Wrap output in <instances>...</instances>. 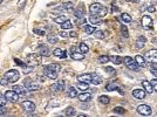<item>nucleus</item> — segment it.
<instances>
[{"mask_svg": "<svg viewBox=\"0 0 157 117\" xmlns=\"http://www.w3.org/2000/svg\"><path fill=\"white\" fill-rule=\"evenodd\" d=\"M14 62H15V63H16L18 66L22 67V68H24V67L26 66V63H25V62H22V61H21V60H19V59H14Z\"/></svg>", "mask_w": 157, "mask_h": 117, "instance_id": "nucleus-49", "label": "nucleus"}, {"mask_svg": "<svg viewBox=\"0 0 157 117\" xmlns=\"http://www.w3.org/2000/svg\"><path fill=\"white\" fill-rule=\"evenodd\" d=\"M142 26L144 29H153V26H154V21L153 19L149 16V15H143L142 16Z\"/></svg>", "mask_w": 157, "mask_h": 117, "instance_id": "nucleus-9", "label": "nucleus"}, {"mask_svg": "<svg viewBox=\"0 0 157 117\" xmlns=\"http://www.w3.org/2000/svg\"><path fill=\"white\" fill-rule=\"evenodd\" d=\"M115 65H121L122 63V61H123V59L122 57H120V56H111V57H109Z\"/></svg>", "mask_w": 157, "mask_h": 117, "instance_id": "nucleus-39", "label": "nucleus"}, {"mask_svg": "<svg viewBox=\"0 0 157 117\" xmlns=\"http://www.w3.org/2000/svg\"><path fill=\"white\" fill-rule=\"evenodd\" d=\"M68 96H69L71 99L78 97V93H76V90H75L74 87H69V88H68Z\"/></svg>", "mask_w": 157, "mask_h": 117, "instance_id": "nucleus-32", "label": "nucleus"}, {"mask_svg": "<svg viewBox=\"0 0 157 117\" xmlns=\"http://www.w3.org/2000/svg\"><path fill=\"white\" fill-rule=\"evenodd\" d=\"M9 82H8V80L2 75V76H0V86H4V87H6L7 84H8Z\"/></svg>", "mask_w": 157, "mask_h": 117, "instance_id": "nucleus-46", "label": "nucleus"}, {"mask_svg": "<svg viewBox=\"0 0 157 117\" xmlns=\"http://www.w3.org/2000/svg\"><path fill=\"white\" fill-rule=\"evenodd\" d=\"M68 19H67V16H65V15H58L56 18H54V21L56 22V23H64L65 21H67Z\"/></svg>", "mask_w": 157, "mask_h": 117, "instance_id": "nucleus-33", "label": "nucleus"}, {"mask_svg": "<svg viewBox=\"0 0 157 117\" xmlns=\"http://www.w3.org/2000/svg\"><path fill=\"white\" fill-rule=\"evenodd\" d=\"M44 74H45L46 77H48V79H51V80H56V79H58V72H55L54 69L49 68L48 66H46V67L44 68Z\"/></svg>", "mask_w": 157, "mask_h": 117, "instance_id": "nucleus-10", "label": "nucleus"}, {"mask_svg": "<svg viewBox=\"0 0 157 117\" xmlns=\"http://www.w3.org/2000/svg\"><path fill=\"white\" fill-rule=\"evenodd\" d=\"M47 41H48L49 43L54 45V43H56V42L59 41V38H58L56 35H54V34H49V35L47 36Z\"/></svg>", "mask_w": 157, "mask_h": 117, "instance_id": "nucleus-30", "label": "nucleus"}, {"mask_svg": "<svg viewBox=\"0 0 157 117\" xmlns=\"http://www.w3.org/2000/svg\"><path fill=\"white\" fill-rule=\"evenodd\" d=\"M133 96L137 100H143L146 97V90L144 89H134L133 90Z\"/></svg>", "mask_w": 157, "mask_h": 117, "instance_id": "nucleus-13", "label": "nucleus"}, {"mask_svg": "<svg viewBox=\"0 0 157 117\" xmlns=\"http://www.w3.org/2000/svg\"><path fill=\"white\" fill-rule=\"evenodd\" d=\"M98 102H100L101 104H109V103H110V99H109L107 95H102V96L98 97Z\"/></svg>", "mask_w": 157, "mask_h": 117, "instance_id": "nucleus-31", "label": "nucleus"}, {"mask_svg": "<svg viewBox=\"0 0 157 117\" xmlns=\"http://www.w3.org/2000/svg\"><path fill=\"white\" fill-rule=\"evenodd\" d=\"M142 86H143V88H144L146 93L151 94V93L154 91V88H153V86H151V82H149V81L144 80V81H142Z\"/></svg>", "mask_w": 157, "mask_h": 117, "instance_id": "nucleus-19", "label": "nucleus"}, {"mask_svg": "<svg viewBox=\"0 0 157 117\" xmlns=\"http://www.w3.org/2000/svg\"><path fill=\"white\" fill-rule=\"evenodd\" d=\"M41 60H42V56L40 54H29L27 56V62L32 67H35V66L41 65Z\"/></svg>", "mask_w": 157, "mask_h": 117, "instance_id": "nucleus-2", "label": "nucleus"}, {"mask_svg": "<svg viewBox=\"0 0 157 117\" xmlns=\"http://www.w3.org/2000/svg\"><path fill=\"white\" fill-rule=\"evenodd\" d=\"M61 7H62V9H66V11H72V9H73V7H74V5H73V2H65Z\"/></svg>", "mask_w": 157, "mask_h": 117, "instance_id": "nucleus-38", "label": "nucleus"}, {"mask_svg": "<svg viewBox=\"0 0 157 117\" xmlns=\"http://www.w3.org/2000/svg\"><path fill=\"white\" fill-rule=\"evenodd\" d=\"M60 36H62V38H69V33H67V32H61V33H60Z\"/></svg>", "mask_w": 157, "mask_h": 117, "instance_id": "nucleus-52", "label": "nucleus"}, {"mask_svg": "<svg viewBox=\"0 0 157 117\" xmlns=\"http://www.w3.org/2000/svg\"><path fill=\"white\" fill-rule=\"evenodd\" d=\"M33 32H34L35 34L40 35V36H42V35H45V34H46L44 29H39V28H34V29H33Z\"/></svg>", "mask_w": 157, "mask_h": 117, "instance_id": "nucleus-48", "label": "nucleus"}, {"mask_svg": "<svg viewBox=\"0 0 157 117\" xmlns=\"http://www.w3.org/2000/svg\"><path fill=\"white\" fill-rule=\"evenodd\" d=\"M89 13H90L91 15H98V16L103 18V16L107 15L108 11H107V7L102 6V5L98 4V2H95V4H91V5H90V7H89Z\"/></svg>", "mask_w": 157, "mask_h": 117, "instance_id": "nucleus-1", "label": "nucleus"}, {"mask_svg": "<svg viewBox=\"0 0 157 117\" xmlns=\"http://www.w3.org/2000/svg\"><path fill=\"white\" fill-rule=\"evenodd\" d=\"M74 15L76 16V18H81V16H83L84 15V9L83 8H75L74 9Z\"/></svg>", "mask_w": 157, "mask_h": 117, "instance_id": "nucleus-37", "label": "nucleus"}, {"mask_svg": "<svg viewBox=\"0 0 157 117\" xmlns=\"http://www.w3.org/2000/svg\"><path fill=\"white\" fill-rule=\"evenodd\" d=\"M121 20H122L124 23H129V22L133 21L131 16H130L128 13H122V14H121Z\"/></svg>", "mask_w": 157, "mask_h": 117, "instance_id": "nucleus-26", "label": "nucleus"}, {"mask_svg": "<svg viewBox=\"0 0 157 117\" xmlns=\"http://www.w3.org/2000/svg\"><path fill=\"white\" fill-rule=\"evenodd\" d=\"M137 113H138L140 115H142V116H150L151 113H153V110H151V108H150L149 106H147V104H141V106L137 107Z\"/></svg>", "mask_w": 157, "mask_h": 117, "instance_id": "nucleus-8", "label": "nucleus"}, {"mask_svg": "<svg viewBox=\"0 0 157 117\" xmlns=\"http://www.w3.org/2000/svg\"><path fill=\"white\" fill-rule=\"evenodd\" d=\"M106 89H107L108 91L117 90V89H118V86H117V83H116V82H110V83H108V84L106 86Z\"/></svg>", "mask_w": 157, "mask_h": 117, "instance_id": "nucleus-27", "label": "nucleus"}, {"mask_svg": "<svg viewBox=\"0 0 157 117\" xmlns=\"http://www.w3.org/2000/svg\"><path fill=\"white\" fill-rule=\"evenodd\" d=\"M76 87H78L80 90L84 91V90H87V89L89 88V83H87V82H81V81H78V83H76Z\"/></svg>", "mask_w": 157, "mask_h": 117, "instance_id": "nucleus-28", "label": "nucleus"}, {"mask_svg": "<svg viewBox=\"0 0 157 117\" xmlns=\"http://www.w3.org/2000/svg\"><path fill=\"white\" fill-rule=\"evenodd\" d=\"M72 22L69 21V20H67V21H65L64 23H61V28L64 29V30H68V29H72Z\"/></svg>", "mask_w": 157, "mask_h": 117, "instance_id": "nucleus-34", "label": "nucleus"}, {"mask_svg": "<svg viewBox=\"0 0 157 117\" xmlns=\"http://www.w3.org/2000/svg\"><path fill=\"white\" fill-rule=\"evenodd\" d=\"M82 29H83V30H84V33H86V34H88V35H89V34H93V33L96 30V29H95V27H94L93 25H87V23H84V25L82 26Z\"/></svg>", "mask_w": 157, "mask_h": 117, "instance_id": "nucleus-21", "label": "nucleus"}, {"mask_svg": "<svg viewBox=\"0 0 157 117\" xmlns=\"http://www.w3.org/2000/svg\"><path fill=\"white\" fill-rule=\"evenodd\" d=\"M4 76L8 80L9 83H14V82H16V81L20 79V73H19L16 69H11V70H8Z\"/></svg>", "mask_w": 157, "mask_h": 117, "instance_id": "nucleus-3", "label": "nucleus"}, {"mask_svg": "<svg viewBox=\"0 0 157 117\" xmlns=\"http://www.w3.org/2000/svg\"><path fill=\"white\" fill-rule=\"evenodd\" d=\"M114 113L115 114H118V115H123L126 113V109L122 108V107H115L114 108Z\"/></svg>", "mask_w": 157, "mask_h": 117, "instance_id": "nucleus-42", "label": "nucleus"}, {"mask_svg": "<svg viewBox=\"0 0 157 117\" xmlns=\"http://www.w3.org/2000/svg\"><path fill=\"white\" fill-rule=\"evenodd\" d=\"M113 12H118V8L114 6V7H113Z\"/></svg>", "mask_w": 157, "mask_h": 117, "instance_id": "nucleus-56", "label": "nucleus"}, {"mask_svg": "<svg viewBox=\"0 0 157 117\" xmlns=\"http://www.w3.org/2000/svg\"><path fill=\"white\" fill-rule=\"evenodd\" d=\"M53 55L56 56V57H60V59H66L67 57V52L65 49H61V48H55L53 50Z\"/></svg>", "mask_w": 157, "mask_h": 117, "instance_id": "nucleus-14", "label": "nucleus"}, {"mask_svg": "<svg viewBox=\"0 0 157 117\" xmlns=\"http://www.w3.org/2000/svg\"><path fill=\"white\" fill-rule=\"evenodd\" d=\"M150 70H151V74H153V76L157 79V68H150Z\"/></svg>", "mask_w": 157, "mask_h": 117, "instance_id": "nucleus-51", "label": "nucleus"}, {"mask_svg": "<svg viewBox=\"0 0 157 117\" xmlns=\"http://www.w3.org/2000/svg\"><path fill=\"white\" fill-rule=\"evenodd\" d=\"M76 33L75 32H69V38H76Z\"/></svg>", "mask_w": 157, "mask_h": 117, "instance_id": "nucleus-54", "label": "nucleus"}, {"mask_svg": "<svg viewBox=\"0 0 157 117\" xmlns=\"http://www.w3.org/2000/svg\"><path fill=\"white\" fill-rule=\"evenodd\" d=\"M71 57L73 59V60H78V61H81V60H83L84 59V54L83 53H81L80 50L78 52H72V54H71Z\"/></svg>", "mask_w": 157, "mask_h": 117, "instance_id": "nucleus-22", "label": "nucleus"}, {"mask_svg": "<svg viewBox=\"0 0 157 117\" xmlns=\"http://www.w3.org/2000/svg\"><path fill=\"white\" fill-rule=\"evenodd\" d=\"M109 60H110V59H109L108 55H101V56H98V59H97V61H98L100 63H102V65L109 62Z\"/></svg>", "mask_w": 157, "mask_h": 117, "instance_id": "nucleus-36", "label": "nucleus"}, {"mask_svg": "<svg viewBox=\"0 0 157 117\" xmlns=\"http://www.w3.org/2000/svg\"><path fill=\"white\" fill-rule=\"evenodd\" d=\"M91 77H93V74H82V75H78V81L91 83Z\"/></svg>", "mask_w": 157, "mask_h": 117, "instance_id": "nucleus-17", "label": "nucleus"}, {"mask_svg": "<svg viewBox=\"0 0 157 117\" xmlns=\"http://www.w3.org/2000/svg\"><path fill=\"white\" fill-rule=\"evenodd\" d=\"M78 50L81 52V53H83V54H86V53H88V50H89V47L84 43V42H81V43H78Z\"/></svg>", "mask_w": 157, "mask_h": 117, "instance_id": "nucleus-29", "label": "nucleus"}, {"mask_svg": "<svg viewBox=\"0 0 157 117\" xmlns=\"http://www.w3.org/2000/svg\"><path fill=\"white\" fill-rule=\"evenodd\" d=\"M104 70H106V72H107V74H108V75H110V76H114V75L116 74V70H115L113 67H106V68H104Z\"/></svg>", "mask_w": 157, "mask_h": 117, "instance_id": "nucleus-41", "label": "nucleus"}, {"mask_svg": "<svg viewBox=\"0 0 157 117\" xmlns=\"http://www.w3.org/2000/svg\"><path fill=\"white\" fill-rule=\"evenodd\" d=\"M65 89V82L61 80V81H59V82H56V83H54L52 87H51V90L53 91V93H60V91H62Z\"/></svg>", "mask_w": 157, "mask_h": 117, "instance_id": "nucleus-12", "label": "nucleus"}, {"mask_svg": "<svg viewBox=\"0 0 157 117\" xmlns=\"http://www.w3.org/2000/svg\"><path fill=\"white\" fill-rule=\"evenodd\" d=\"M22 108L27 114H33L35 111V104L32 101H24L22 102Z\"/></svg>", "mask_w": 157, "mask_h": 117, "instance_id": "nucleus-11", "label": "nucleus"}, {"mask_svg": "<svg viewBox=\"0 0 157 117\" xmlns=\"http://www.w3.org/2000/svg\"><path fill=\"white\" fill-rule=\"evenodd\" d=\"M86 21H87V19H86L84 16H81V18H78V19H76L75 23H76L78 26H83V25L86 23Z\"/></svg>", "mask_w": 157, "mask_h": 117, "instance_id": "nucleus-43", "label": "nucleus"}, {"mask_svg": "<svg viewBox=\"0 0 157 117\" xmlns=\"http://www.w3.org/2000/svg\"><path fill=\"white\" fill-rule=\"evenodd\" d=\"M24 86L26 87V89H27L28 91H36V90H40V89H41V86H40L38 82H34V81H32V80H29V79L25 80Z\"/></svg>", "mask_w": 157, "mask_h": 117, "instance_id": "nucleus-5", "label": "nucleus"}, {"mask_svg": "<svg viewBox=\"0 0 157 117\" xmlns=\"http://www.w3.org/2000/svg\"><path fill=\"white\" fill-rule=\"evenodd\" d=\"M127 2H140L141 0H126Z\"/></svg>", "mask_w": 157, "mask_h": 117, "instance_id": "nucleus-55", "label": "nucleus"}, {"mask_svg": "<svg viewBox=\"0 0 157 117\" xmlns=\"http://www.w3.org/2000/svg\"><path fill=\"white\" fill-rule=\"evenodd\" d=\"M65 115H66V116H75V115H76V113H75V109H74L73 107H69V108H67V109L65 110Z\"/></svg>", "mask_w": 157, "mask_h": 117, "instance_id": "nucleus-35", "label": "nucleus"}, {"mask_svg": "<svg viewBox=\"0 0 157 117\" xmlns=\"http://www.w3.org/2000/svg\"><path fill=\"white\" fill-rule=\"evenodd\" d=\"M121 33H122L123 38H126V39L129 38V32H128V28L126 26H121Z\"/></svg>", "mask_w": 157, "mask_h": 117, "instance_id": "nucleus-40", "label": "nucleus"}, {"mask_svg": "<svg viewBox=\"0 0 157 117\" xmlns=\"http://www.w3.org/2000/svg\"><path fill=\"white\" fill-rule=\"evenodd\" d=\"M151 86H153V88H154V90L157 93V79H154L153 81H151Z\"/></svg>", "mask_w": 157, "mask_h": 117, "instance_id": "nucleus-50", "label": "nucleus"}, {"mask_svg": "<svg viewBox=\"0 0 157 117\" xmlns=\"http://www.w3.org/2000/svg\"><path fill=\"white\" fill-rule=\"evenodd\" d=\"M33 68H34V67H32V66H29V65H26V66L22 68V72H24V74H29L31 72H33Z\"/></svg>", "mask_w": 157, "mask_h": 117, "instance_id": "nucleus-45", "label": "nucleus"}, {"mask_svg": "<svg viewBox=\"0 0 157 117\" xmlns=\"http://www.w3.org/2000/svg\"><path fill=\"white\" fill-rule=\"evenodd\" d=\"M148 62L150 63H157V49H150L148 50L143 56Z\"/></svg>", "mask_w": 157, "mask_h": 117, "instance_id": "nucleus-6", "label": "nucleus"}, {"mask_svg": "<svg viewBox=\"0 0 157 117\" xmlns=\"http://www.w3.org/2000/svg\"><path fill=\"white\" fill-rule=\"evenodd\" d=\"M78 117H86L84 114H78Z\"/></svg>", "mask_w": 157, "mask_h": 117, "instance_id": "nucleus-57", "label": "nucleus"}, {"mask_svg": "<svg viewBox=\"0 0 157 117\" xmlns=\"http://www.w3.org/2000/svg\"><path fill=\"white\" fill-rule=\"evenodd\" d=\"M38 50H39V54L41 56H49V48L46 45H40Z\"/></svg>", "mask_w": 157, "mask_h": 117, "instance_id": "nucleus-16", "label": "nucleus"}, {"mask_svg": "<svg viewBox=\"0 0 157 117\" xmlns=\"http://www.w3.org/2000/svg\"><path fill=\"white\" fill-rule=\"evenodd\" d=\"M5 97H6L7 102L15 103V102H18V100H19V94H18L16 91H14L13 89H12V90H7V91H5Z\"/></svg>", "mask_w": 157, "mask_h": 117, "instance_id": "nucleus-7", "label": "nucleus"}, {"mask_svg": "<svg viewBox=\"0 0 157 117\" xmlns=\"http://www.w3.org/2000/svg\"><path fill=\"white\" fill-rule=\"evenodd\" d=\"M14 91H16L19 95H27V89H26V87L25 86H19V84H16V86H13V88H12Z\"/></svg>", "mask_w": 157, "mask_h": 117, "instance_id": "nucleus-15", "label": "nucleus"}, {"mask_svg": "<svg viewBox=\"0 0 157 117\" xmlns=\"http://www.w3.org/2000/svg\"><path fill=\"white\" fill-rule=\"evenodd\" d=\"M89 21L91 25H101L102 23V18L98 16V15H91L89 16Z\"/></svg>", "mask_w": 157, "mask_h": 117, "instance_id": "nucleus-20", "label": "nucleus"}, {"mask_svg": "<svg viewBox=\"0 0 157 117\" xmlns=\"http://www.w3.org/2000/svg\"><path fill=\"white\" fill-rule=\"evenodd\" d=\"M91 83L95 84V86H98L102 83V77L97 74H93V77H91Z\"/></svg>", "mask_w": 157, "mask_h": 117, "instance_id": "nucleus-24", "label": "nucleus"}, {"mask_svg": "<svg viewBox=\"0 0 157 117\" xmlns=\"http://www.w3.org/2000/svg\"><path fill=\"white\" fill-rule=\"evenodd\" d=\"M91 99V94L90 93H84V94H80L78 95V100L81 102H88Z\"/></svg>", "mask_w": 157, "mask_h": 117, "instance_id": "nucleus-25", "label": "nucleus"}, {"mask_svg": "<svg viewBox=\"0 0 157 117\" xmlns=\"http://www.w3.org/2000/svg\"><path fill=\"white\" fill-rule=\"evenodd\" d=\"M148 11H149V12H151V13H153V12H155V11H156V7H155V6H153V5H151V6H149V8H148Z\"/></svg>", "mask_w": 157, "mask_h": 117, "instance_id": "nucleus-53", "label": "nucleus"}, {"mask_svg": "<svg viewBox=\"0 0 157 117\" xmlns=\"http://www.w3.org/2000/svg\"><path fill=\"white\" fill-rule=\"evenodd\" d=\"M1 2H2V0H0V4H1Z\"/></svg>", "mask_w": 157, "mask_h": 117, "instance_id": "nucleus-58", "label": "nucleus"}, {"mask_svg": "<svg viewBox=\"0 0 157 117\" xmlns=\"http://www.w3.org/2000/svg\"><path fill=\"white\" fill-rule=\"evenodd\" d=\"M135 61L140 67H146V59L142 55H136L135 56Z\"/></svg>", "mask_w": 157, "mask_h": 117, "instance_id": "nucleus-23", "label": "nucleus"}, {"mask_svg": "<svg viewBox=\"0 0 157 117\" xmlns=\"http://www.w3.org/2000/svg\"><path fill=\"white\" fill-rule=\"evenodd\" d=\"M123 61H124V63H126V67L128 68V69H130V70H135V72H137L138 69H140V66L136 63V61L134 60V59H131L130 56H126L124 59H123Z\"/></svg>", "mask_w": 157, "mask_h": 117, "instance_id": "nucleus-4", "label": "nucleus"}, {"mask_svg": "<svg viewBox=\"0 0 157 117\" xmlns=\"http://www.w3.org/2000/svg\"><path fill=\"white\" fill-rule=\"evenodd\" d=\"M146 38L144 36H138L137 39H136V41H135V47L137 48V49H141V48H143L144 47V45H146Z\"/></svg>", "mask_w": 157, "mask_h": 117, "instance_id": "nucleus-18", "label": "nucleus"}, {"mask_svg": "<svg viewBox=\"0 0 157 117\" xmlns=\"http://www.w3.org/2000/svg\"><path fill=\"white\" fill-rule=\"evenodd\" d=\"M94 33H95V38H96V39H100V40L104 39V36H106L104 33H103L102 30H95Z\"/></svg>", "mask_w": 157, "mask_h": 117, "instance_id": "nucleus-44", "label": "nucleus"}, {"mask_svg": "<svg viewBox=\"0 0 157 117\" xmlns=\"http://www.w3.org/2000/svg\"><path fill=\"white\" fill-rule=\"evenodd\" d=\"M6 102H7V100L5 97V94H1L0 93V107H4L6 104Z\"/></svg>", "mask_w": 157, "mask_h": 117, "instance_id": "nucleus-47", "label": "nucleus"}]
</instances>
